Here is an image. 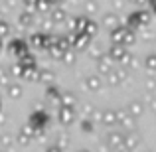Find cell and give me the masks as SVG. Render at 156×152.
Wrapping results in <instances>:
<instances>
[{
    "label": "cell",
    "mask_w": 156,
    "mask_h": 152,
    "mask_svg": "<svg viewBox=\"0 0 156 152\" xmlns=\"http://www.w3.org/2000/svg\"><path fill=\"white\" fill-rule=\"evenodd\" d=\"M57 144H59L61 148H63V146H67V144H69V136H67V134H63V136H59V140H57Z\"/></svg>",
    "instance_id": "32"
},
{
    "label": "cell",
    "mask_w": 156,
    "mask_h": 152,
    "mask_svg": "<svg viewBox=\"0 0 156 152\" xmlns=\"http://www.w3.org/2000/svg\"><path fill=\"white\" fill-rule=\"evenodd\" d=\"M121 144H122V133H121V130H111V133L107 134V146H111V148H119Z\"/></svg>",
    "instance_id": "7"
},
{
    "label": "cell",
    "mask_w": 156,
    "mask_h": 152,
    "mask_svg": "<svg viewBox=\"0 0 156 152\" xmlns=\"http://www.w3.org/2000/svg\"><path fill=\"white\" fill-rule=\"evenodd\" d=\"M99 118H101V122H103V125H109V126L117 125V118H115V111H105V113H99Z\"/></svg>",
    "instance_id": "17"
},
{
    "label": "cell",
    "mask_w": 156,
    "mask_h": 152,
    "mask_svg": "<svg viewBox=\"0 0 156 152\" xmlns=\"http://www.w3.org/2000/svg\"><path fill=\"white\" fill-rule=\"evenodd\" d=\"M46 152H61V146H59V144H51Z\"/></svg>",
    "instance_id": "36"
},
{
    "label": "cell",
    "mask_w": 156,
    "mask_h": 152,
    "mask_svg": "<svg viewBox=\"0 0 156 152\" xmlns=\"http://www.w3.org/2000/svg\"><path fill=\"white\" fill-rule=\"evenodd\" d=\"M46 113H42V111H38V113H34L32 115V121H30V125L34 126V130L36 129H44L46 126Z\"/></svg>",
    "instance_id": "11"
},
{
    "label": "cell",
    "mask_w": 156,
    "mask_h": 152,
    "mask_svg": "<svg viewBox=\"0 0 156 152\" xmlns=\"http://www.w3.org/2000/svg\"><path fill=\"white\" fill-rule=\"evenodd\" d=\"M0 144H2V146H6V148H10V146H12V134L4 133L2 136H0Z\"/></svg>",
    "instance_id": "27"
},
{
    "label": "cell",
    "mask_w": 156,
    "mask_h": 152,
    "mask_svg": "<svg viewBox=\"0 0 156 152\" xmlns=\"http://www.w3.org/2000/svg\"><path fill=\"white\" fill-rule=\"evenodd\" d=\"M65 18H67L65 10H61V8H53L51 10V22L59 24V22H65Z\"/></svg>",
    "instance_id": "20"
},
{
    "label": "cell",
    "mask_w": 156,
    "mask_h": 152,
    "mask_svg": "<svg viewBox=\"0 0 156 152\" xmlns=\"http://www.w3.org/2000/svg\"><path fill=\"white\" fill-rule=\"evenodd\" d=\"M95 10H97V4L89 0V2H87V12H95Z\"/></svg>",
    "instance_id": "35"
},
{
    "label": "cell",
    "mask_w": 156,
    "mask_h": 152,
    "mask_svg": "<svg viewBox=\"0 0 156 152\" xmlns=\"http://www.w3.org/2000/svg\"><path fill=\"white\" fill-rule=\"evenodd\" d=\"M18 20H20V26L22 28H28V26L34 24V14H32V12H22Z\"/></svg>",
    "instance_id": "19"
},
{
    "label": "cell",
    "mask_w": 156,
    "mask_h": 152,
    "mask_svg": "<svg viewBox=\"0 0 156 152\" xmlns=\"http://www.w3.org/2000/svg\"><path fill=\"white\" fill-rule=\"evenodd\" d=\"M125 34H126V28H122V26L113 28V30H111V42H113V44H122Z\"/></svg>",
    "instance_id": "15"
},
{
    "label": "cell",
    "mask_w": 156,
    "mask_h": 152,
    "mask_svg": "<svg viewBox=\"0 0 156 152\" xmlns=\"http://www.w3.org/2000/svg\"><path fill=\"white\" fill-rule=\"evenodd\" d=\"M107 79H109V83L111 85H121L122 81L126 79V71H125V67H117V69H111L109 73H107Z\"/></svg>",
    "instance_id": "3"
},
{
    "label": "cell",
    "mask_w": 156,
    "mask_h": 152,
    "mask_svg": "<svg viewBox=\"0 0 156 152\" xmlns=\"http://www.w3.org/2000/svg\"><path fill=\"white\" fill-rule=\"evenodd\" d=\"M140 144V136H138L136 133H133V130H129L126 134H122V146H126V148L134 150L136 146Z\"/></svg>",
    "instance_id": "5"
},
{
    "label": "cell",
    "mask_w": 156,
    "mask_h": 152,
    "mask_svg": "<svg viewBox=\"0 0 156 152\" xmlns=\"http://www.w3.org/2000/svg\"><path fill=\"white\" fill-rule=\"evenodd\" d=\"M22 77H24V79H28V81H38V77H40V69L36 67V63L26 65V67H24Z\"/></svg>",
    "instance_id": "9"
},
{
    "label": "cell",
    "mask_w": 156,
    "mask_h": 152,
    "mask_svg": "<svg viewBox=\"0 0 156 152\" xmlns=\"http://www.w3.org/2000/svg\"><path fill=\"white\" fill-rule=\"evenodd\" d=\"M57 121H59L61 125H71V122L75 121V111H73V107L59 105V109H57Z\"/></svg>",
    "instance_id": "2"
},
{
    "label": "cell",
    "mask_w": 156,
    "mask_h": 152,
    "mask_svg": "<svg viewBox=\"0 0 156 152\" xmlns=\"http://www.w3.org/2000/svg\"><path fill=\"white\" fill-rule=\"evenodd\" d=\"M0 85H8V69L0 65Z\"/></svg>",
    "instance_id": "28"
},
{
    "label": "cell",
    "mask_w": 156,
    "mask_h": 152,
    "mask_svg": "<svg viewBox=\"0 0 156 152\" xmlns=\"http://www.w3.org/2000/svg\"><path fill=\"white\" fill-rule=\"evenodd\" d=\"M22 93H24V89H22L20 83H10V85H8V97H12V99H20Z\"/></svg>",
    "instance_id": "18"
},
{
    "label": "cell",
    "mask_w": 156,
    "mask_h": 152,
    "mask_svg": "<svg viewBox=\"0 0 156 152\" xmlns=\"http://www.w3.org/2000/svg\"><path fill=\"white\" fill-rule=\"evenodd\" d=\"M115 118H117V122L122 129H126V130L134 129V121H136V118H134L129 111H115Z\"/></svg>",
    "instance_id": "1"
},
{
    "label": "cell",
    "mask_w": 156,
    "mask_h": 152,
    "mask_svg": "<svg viewBox=\"0 0 156 152\" xmlns=\"http://www.w3.org/2000/svg\"><path fill=\"white\" fill-rule=\"evenodd\" d=\"M91 113H93V107L91 105H83V115H85V117H89Z\"/></svg>",
    "instance_id": "33"
},
{
    "label": "cell",
    "mask_w": 156,
    "mask_h": 152,
    "mask_svg": "<svg viewBox=\"0 0 156 152\" xmlns=\"http://www.w3.org/2000/svg\"><path fill=\"white\" fill-rule=\"evenodd\" d=\"M144 67H146V71H150V73L156 71V53H148V55H146Z\"/></svg>",
    "instance_id": "22"
},
{
    "label": "cell",
    "mask_w": 156,
    "mask_h": 152,
    "mask_svg": "<svg viewBox=\"0 0 156 152\" xmlns=\"http://www.w3.org/2000/svg\"><path fill=\"white\" fill-rule=\"evenodd\" d=\"M146 91H156V79H146Z\"/></svg>",
    "instance_id": "30"
},
{
    "label": "cell",
    "mask_w": 156,
    "mask_h": 152,
    "mask_svg": "<svg viewBox=\"0 0 156 152\" xmlns=\"http://www.w3.org/2000/svg\"><path fill=\"white\" fill-rule=\"evenodd\" d=\"M97 30H99V26H97L93 20H87V24H85V30L83 34H87L89 38H93V36H97Z\"/></svg>",
    "instance_id": "23"
},
{
    "label": "cell",
    "mask_w": 156,
    "mask_h": 152,
    "mask_svg": "<svg viewBox=\"0 0 156 152\" xmlns=\"http://www.w3.org/2000/svg\"><path fill=\"white\" fill-rule=\"evenodd\" d=\"M81 130H83V133H93V122L89 121V118H85V121L81 122Z\"/></svg>",
    "instance_id": "29"
},
{
    "label": "cell",
    "mask_w": 156,
    "mask_h": 152,
    "mask_svg": "<svg viewBox=\"0 0 156 152\" xmlns=\"http://www.w3.org/2000/svg\"><path fill=\"white\" fill-rule=\"evenodd\" d=\"M81 152H87V150H81Z\"/></svg>",
    "instance_id": "41"
},
{
    "label": "cell",
    "mask_w": 156,
    "mask_h": 152,
    "mask_svg": "<svg viewBox=\"0 0 156 152\" xmlns=\"http://www.w3.org/2000/svg\"><path fill=\"white\" fill-rule=\"evenodd\" d=\"M10 51L12 53H16V55H22L24 51H26V46H24V42H20V40H14V42L10 44Z\"/></svg>",
    "instance_id": "21"
},
{
    "label": "cell",
    "mask_w": 156,
    "mask_h": 152,
    "mask_svg": "<svg viewBox=\"0 0 156 152\" xmlns=\"http://www.w3.org/2000/svg\"><path fill=\"white\" fill-rule=\"evenodd\" d=\"M97 67H99V73H101V75H107V73L113 69V59H111L107 53H103V55L97 59Z\"/></svg>",
    "instance_id": "6"
},
{
    "label": "cell",
    "mask_w": 156,
    "mask_h": 152,
    "mask_svg": "<svg viewBox=\"0 0 156 152\" xmlns=\"http://www.w3.org/2000/svg\"><path fill=\"white\" fill-rule=\"evenodd\" d=\"M38 81H42L44 85H53L55 83V71H53V69H44V71H40Z\"/></svg>",
    "instance_id": "13"
},
{
    "label": "cell",
    "mask_w": 156,
    "mask_h": 152,
    "mask_svg": "<svg viewBox=\"0 0 156 152\" xmlns=\"http://www.w3.org/2000/svg\"><path fill=\"white\" fill-rule=\"evenodd\" d=\"M154 53H156V46H154Z\"/></svg>",
    "instance_id": "39"
},
{
    "label": "cell",
    "mask_w": 156,
    "mask_h": 152,
    "mask_svg": "<svg viewBox=\"0 0 156 152\" xmlns=\"http://www.w3.org/2000/svg\"><path fill=\"white\" fill-rule=\"evenodd\" d=\"M126 111H129V113L133 115L134 118H138L142 113H144V105H142L140 101H133V103L129 105V109H126Z\"/></svg>",
    "instance_id": "16"
},
{
    "label": "cell",
    "mask_w": 156,
    "mask_h": 152,
    "mask_svg": "<svg viewBox=\"0 0 156 152\" xmlns=\"http://www.w3.org/2000/svg\"><path fill=\"white\" fill-rule=\"evenodd\" d=\"M89 55H91L93 59H99V57L103 55V48H101L99 44H95L93 48H89Z\"/></svg>",
    "instance_id": "25"
},
{
    "label": "cell",
    "mask_w": 156,
    "mask_h": 152,
    "mask_svg": "<svg viewBox=\"0 0 156 152\" xmlns=\"http://www.w3.org/2000/svg\"><path fill=\"white\" fill-rule=\"evenodd\" d=\"M103 24H105L107 28H111V30H113V28H117V26H122L121 18H119L115 12H109V14L103 16Z\"/></svg>",
    "instance_id": "10"
},
{
    "label": "cell",
    "mask_w": 156,
    "mask_h": 152,
    "mask_svg": "<svg viewBox=\"0 0 156 152\" xmlns=\"http://www.w3.org/2000/svg\"><path fill=\"white\" fill-rule=\"evenodd\" d=\"M126 53V46H122V44H113V48H111L109 51V57L113 61H121V57Z\"/></svg>",
    "instance_id": "8"
},
{
    "label": "cell",
    "mask_w": 156,
    "mask_h": 152,
    "mask_svg": "<svg viewBox=\"0 0 156 152\" xmlns=\"http://www.w3.org/2000/svg\"><path fill=\"white\" fill-rule=\"evenodd\" d=\"M34 136H36L34 126H32V125H26V126H22V129H20V133H18V136H16V138H18L20 144L26 146V144H30V142H32V138H34Z\"/></svg>",
    "instance_id": "4"
},
{
    "label": "cell",
    "mask_w": 156,
    "mask_h": 152,
    "mask_svg": "<svg viewBox=\"0 0 156 152\" xmlns=\"http://www.w3.org/2000/svg\"><path fill=\"white\" fill-rule=\"evenodd\" d=\"M59 105H63V107H75V105H77L75 93H71V91L61 93V95H59Z\"/></svg>",
    "instance_id": "12"
},
{
    "label": "cell",
    "mask_w": 156,
    "mask_h": 152,
    "mask_svg": "<svg viewBox=\"0 0 156 152\" xmlns=\"http://www.w3.org/2000/svg\"><path fill=\"white\" fill-rule=\"evenodd\" d=\"M4 122H6V117H4V113L0 111V125H4Z\"/></svg>",
    "instance_id": "38"
},
{
    "label": "cell",
    "mask_w": 156,
    "mask_h": 152,
    "mask_svg": "<svg viewBox=\"0 0 156 152\" xmlns=\"http://www.w3.org/2000/svg\"><path fill=\"white\" fill-rule=\"evenodd\" d=\"M12 73H14V75H18V77H22V73H24V65H22V63L14 65V69H12Z\"/></svg>",
    "instance_id": "31"
},
{
    "label": "cell",
    "mask_w": 156,
    "mask_h": 152,
    "mask_svg": "<svg viewBox=\"0 0 156 152\" xmlns=\"http://www.w3.org/2000/svg\"><path fill=\"white\" fill-rule=\"evenodd\" d=\"M146 152H152V150H146Z\"/></svg>",
    "instance_id": "40"
},
{
    "label": "cell",
    "mask_w": 156,
    "mask_h": 152,
    "mask_svg": "<svg viewBox=\"0 0 156 152\" xmlns=\"http://www.w3.org/2000/svg\"><path fill=\"white\" fill-rule=\"evenodd\" d=\"M36 2H38V0H24V4H26V8H30V10H34Z\"/></svg>",
    "instance_id": "34"
},
{
    "label": "cell",
    "mask_w": 156,
    "mask_h": 152,
    "mask_svg": "<svg viewBox=\"0 0 156 152\" xmlns=\"http://www.w3.org/2000/svg\"><path fill=\"white\" fill-rule=\"evenodd\" d=\"M10 34V24L6 20H0V38H6Z\"/></svg>",
    "instance_id": "26"
},
{
    "label": "cell",
    "mask_w": 156,
    "mask_h": 152,
    "mask_svg": "<svg viewBox=\"0 0 156 152\" xmlns=\"http://www.w3.org/2000/svg\"><path fill=\"white\" fill-rule=\"evenodd\" d=\"M150 107L156 109V97H150Z\"/></svg>",
    "instance_id": "37"
},
{
    "label": "cell",
    "mask_w": 156,
    "mask_h": 152,
    "mask_svg": "<svg viewBox=\"0 0 156 152\" xmlns=\"http://www.w3.org/2000/svg\"><path fill=\"white\" fill-rule=\"evenodd\" d=\"M101 79L97 75H89V77H85V89L87 91H99L101 89Z\"/></svg>",
    "instance_id": "14"
},
{
    "label": "cell",
    "mask_w": 156,
    "mask_h": 152,
    "mask_svg": "<svg viewBox=\"0 0 156 152\" xmlns=\"http://www.w3.org/2000/svg\"><path fill=\"white\" fill-rule=\"evenodd\" d=\"M44 40H46V34H34L32 36V46H36V48H44Z\"/></svg>",
    "instance_id": "24"
}]
</instances>
